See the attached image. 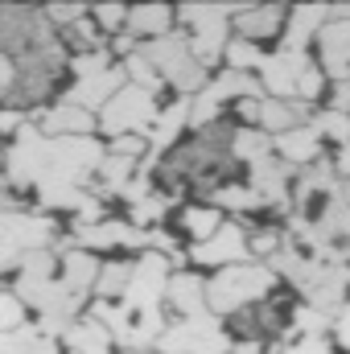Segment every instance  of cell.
I'll list each match as a JSON object with an SVG mask.
<instances>
[{"label": "cell", "instance_id": "4fadbf2b", "mask_svg": "<svg viewBox=\"0 0 350 354\" xmlns=\"http://www.w3.org/2000/svg\"><path fill=\"white\" fill-rule=\"evenodd\" d=\"M219 227H223V214H219L214 202H210V206H190V210H181V231H185L190 239H198V243L214 239Z\"/></svg>", "mask_w": 350, "mask_h": 354}, {"label": "cell", "instance_id": "8992f818", "mask_svg": "<svg viewBox=\"0 0 350 354\" xmlns=\"http://www.w3.org/2000/svg\"><path fill=\"white\" fill-rule=\"evenodd\" d=\"M120 66H107V71H99V75H91V79H79V87L71 91V99L66 103H75V107H107L111 99H116V91H120Z\"/></svg>", "mask_w": 350, "mask_h": 354}, {"label": "cell", "instance_id": "44dd1931", "mask_svg": "<svg viewBox=\"0 0 350 354\" xmlns=\"http://www.w3.org/2000/svg\"><path fill=\"white\" fill-rule=\"evenodd\" d=\"M227 354H264L256 342H243V346H235V351H227Z\"/></svg>", "mask_w": 350, "mask_h": 354}, {"label": "cell", "instance_id": "7a4b0ae2", "mask_svg": "<svg viewBox=\"0 0 350 354\" xmlns=\"http://www.w3.org/2000/svg\"><path fill=\"white\" fill-rule=\"evenodd\" d=\"M157 103H153V95L140 87H120L116 91V99L103 107V128L111 132V140L116 136H149V128L157 124Z\"/></svg>", "mask_w": 350, "mask_h": 354}, {"label": "cell", "instance_id": "7402d4cb", "mask_svg": "<svg viewBox=\"0 0 350 354\" xmlns=\"http://www.w3.org/2000/svg\"><path fill=\"white\" fill-rule=\"evenodd\" d=\"M347 206H350V189H347Z\"/></svg>", "mask_w": 350, "mask_h": 354}, {"label": "cell", "instance_id": "ffe728a7", "mask_svg": "<svg viewBox=\"0 0 350 354\" xmlns=\"http://www.w3.org/2000/svg\"><path fill=\"white\" fill-rule=\"evenodd\" d=\"M334 169H338V177H347V181H350V145H342V153H338Z\"/></svg>", "mask_w": 350, "mask_h": 354}, {"label": "cell", "instance_id": "ba28073f", "mask_svg": "<svg viewBox=\"0 0 350 354\" xmlns=\"http://www.w3.org/2000/svg\"><path fill=\"white\" fill-rule=\"evenodd\" d=\"M330 17V8H293L288 12V25H284V50H305L309 46V37H317Z\"/></svg>", "mask_w": 350, "mask_h": 354}, {"label": "cell", "instance_id": "3957f363", "mask_svg": "<svg viewBox=\"0 0 350 354\" xmlns=\"http://www.w3.org/2000/svg\"><path fill=\"white\" fill-rule=\"evenodd\" d=\"M194 260H198V264H206V268L243 264V260H248V235H243L239 227L223 223L214 239H206V243H198V248H194Z\"/></svg>", "mask_w": 350, "mask_h": 354}, {"label": "cell", "instance_id": "5bb4252c", "mask_svg": "<svg viewBox=\"0 0 350 354\" xmlns=\"http://www.w3.org/2000/svg\"><path fill=\"white\" fill-rule=\"evenodd\" d=\"M227 62H231V71L235 75H248V71H256V66H264V54L252 46V41H243V37H231L227 41V54H223Z\"/></svg>", "mask_w": 350, "mask_h": 354}, {"label": "cell", "instance_id": "9c48e42d", "mask_svg": "<svg viewBox=\"0 0 350 354\" xmlns=\"http://www.w3.org/2000/svg\"><path fill=\"white\" fill-rule=\"evenodd\" d=\"M99 260L91 256V252H83V248H75V252H66L62 256V284L71 288V292H91L95 288V280H99Z\"/></svg>", "mask_w": 350, "mask_h": 354}, {"label": "cell", "instance_id": "8fae6325", "mask_svg": "<svg viewBox=\"0 0 350 354\" xmlns=\"http://www.w3.org/2000/svg\"><path fill=\"white\" fill-rule=\"evenodd\" d=\"M165 292H169V305H174L181 317L206 313V284H202L198 276H174Z\"/></svg>", "mask_w": 350, "mask_h": 354}, {"label": "cell", "instance_id": "2e32d148", "mask_svg": "<svg viewBox=\"0 0 350 354\" xmlns=\"http://www.w3.org/2000/svg\"><path fill=\"white\" fill-rule=\"evenodd\" d=\"M317 136H330V140H338V145H350V115L347 111H322V115H313V124H309Z\"/></svg>", "mask_w": 350, "mask_h": 354}, {"label": "cell", "instance_id": "d6986e66", "mask_svg": "<svg viewBox=\"0 0 350 354\" xmlns=\"http://www.w3.org/2000/svg\"><path fill=\"white\" fill-rule=\"evenodd\" d=\"M12 79H17V66H12V58H4V54H0V99L8 95Z\"/></svg>", "mask_w": 350, "mask_h": 354}, {"label": "cell", "instance_id": "277c9868", "mask_svg": "<svg viewBox=\"0 0 350 354\" xmlns=\"http://www.w3.org/2000/svg\"><path fill=\"white\" fill-rule=\"evenodd\" d=\"M284 8H276V4H248V8H239L235 12V37H243V41H264V37H276V29L284 25Z\"/></svg>", "mask_w": 350, "mask_h": 354}, {"label": "cell", "instance_id": "30bf717a", "mask_svg": "<svg viewBox=\"0 0 350 354\" xmlns=\"http://www.w3.org/2000/svg\"><path fill=\"white\" fill-rule=\"evenodd\" d=\"M272 145H276V153H280V161L293 169V165H309V157H317V132L305 124V128H293V132H284V136H272Z\"/></svg>", "mask_w": 350, "mask_h": 354}, {"label": "cell", "instance_id": "52a82bcc", "mask_svg": "<svg viewBox=\"0 0 350 354\" xmlns=\"http://www.w3.org/2000/svg\"><path fill=\"white\" fill-rule=\"evenodd\" d=\"M177 12L174 8H165V4H149V8H128V25H124V33L128 37H149V41H161V37H169V21H174Z\"/></svg>", "mask_w": 350, "mask_h": 354}, {"label": "cell", "instance_id": "ac0fdd59", "mask_svg": "<svg viewBox=\"0 0 350 354\" xmlns=\"http://www.w3.org/2000/svg\"><path fill=\"white\" fill-rule=\"evenodd\" d=\"M25 124H21V111L17 107H0V136H8V132H21Z\"/></svg>", "mask_w": 350, "mask_h": 354}, {"label": "cell", "instance_id": "9a60e30c", "mask_svg": "<svg viewBox=\"0 0 350 354\" xmlns=\"http://www.w3.org/2000/svg\"><path fill=\"white\" fill-rule=\"evenodd\" d=\"M128 280H132V264H103L95 288H99L103 297H124V292H128Z\"/></svg>", "mask_w": 350, "mask_h": 354}, {"label": "cell", "instance_id": "6da1fadb", "mask_svg": "<svg viewBox=\"0 0 350 354\" xmlns=\"http://www.w3.org/2000/svg\"><path fill=\"white\" fill-rule=\"evenodd\" d=\"M272 288V268L264 264H231L219 268V276L206 284V309L227 317V313H239L248 305L264 301V292Z\"/></svg>", "mask_w": 350, "mask_h": 354}, {"label": "cell", "instance_id": "7c38bea8", "mask_svg": "<svg viewBox=\"0 0 350 354\" xmlns=\"http://www.w3.org/2000/svg\"><path fill=\"white\" fill-rule=\"evenodd\" d=\"M66 346L75 354H111V334L99 322H71Z\"/></svg>", "mask_w": 350, "mask_h": 354}, {"label": "cell", "instance_id": "e0dca14e", "mask_svg": "<svg viewBox=\"0 0 350 354\" xmlns=\"http://www.w3.org/2000/svg\"><path fill=\"white\" fill-rule=\"evenodd\" d=\"M284 354H334V351H330V342H326V338H297Z\"/></svg>", "mask_w": 350, "mask_h": 354}, {"label": "cell", "instance_id": "5b68a950", "mask_svg": "<svg viewBox=\"0 0 350 354\" xmlns=\"http://www.w3.org/2000/svg\"><path fill=\"white\" fill-rule=\"evenodd\" d=\"M91 132H95V115L75 107V103H58L54 111L42 115V136L71 140V136H91Z\"/></svg>", "mask_w": 350, "mask_h": 354}]
</instances>
